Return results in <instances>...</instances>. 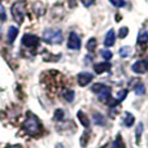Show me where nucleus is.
<instances>
[{
    "instance_id": "28",
    "label": "nucleus",
    "mask_w": 148,
    "mask_h": 148,
    "mask_svg": "<svg viewBox=\"0 0 148 148\" xmlns=\"http://www.w3.org/2000/svg\"><path fill=\"white\" fill-rule=\"evenodd\" d=\"M81 1L84 7H91V5L95 3V0H81Z\"/></svg>"
},
{
    "instance_id": "26",
    "label": "nucleus",
    "mask_w": 148,
    "mask_h": 148,
    "mask_svg": "<svg viewBox=\"0 0 148 148\" xmlns=\"http://www.w3.org/2000/svg\"><path fill=\"white\" fill-rule=\"evenodd\" d=\"M7 20V14H5V9L1 4H0V21H5Z\"/></svg>"
},
{
    "instance_id": "5",
    "label": "nucleus",
    "mask_w": 148,
    "mask_h": 148,
    "mask_svg": "<svg viewBox=\"0 0 148 148\" xmlns=\"http://www.w3.org/2000/svg\"><path fill=\"white\" fill-rule=\"evenodd\" d=\"M68 47L70 49H79L81 48V38L77 33H70L69 39H68Z\"/></svg>"
},
{
    "instance_id": "19",
    "label": "nucleus",
    "mask_w": 148,
    "mask_h": 148,
    "mask_svg": "<svg viewBox=\"0 0 148 148\" xmlns=\"http://www.w3.org/2000/svg\"><path fill=\"white\" fill-rule=\"evenodd\" d=\"M130 51H131L130 47H127V46H126V47H122V48L120 49V55H121L122 57H126L129 53H130Z\"/></svg>"
},
{
    "instance_id": "22",
    "label": "nucleus",
    "mask_w": 148,
    "mask_h": 148,
    "mask_svg": "<svg viewBox=\"0 0 148 148\" xmlns=\"http://www.w3.org/2000/svg\"><path fill=\"white\" fill-rule=\"evenodd\" d=\"M134 92H135L136 95H143L144 94V86L143 84H138V86L135 87V90H134Z\"/></svg>"
},
{
    "instance_id": "20",
    "label": "nucleus",
    "mask_w": 148,
    "mask_h": 148,
    "mask_svg": "<svg viewBox=\"0 0 148 148\" xmlns=\"http://www.w3.org/2000/svg\"><path fill=\"white\" fill-rule=\"evenodd\" d=\"M109 1L117 8H122L125 5V0H109Z\"/></svg>"
},
{
    "instance_id": "3",
    "label": "nucleus",
    "mask_w": 148,
    "mask_h": 148,
    "mask_svg": "<svg viewBox=\"0 0 148 148\" xmlns=\"http://www.w3.org/2000/svg\"><path fill=\"white\" fill-rule=\"evenodd\" d=\"M43 40L48 44H60L62 42V33L60 29H47L43 33Z\"/></svg>"
},
{
    "instance_id": "29",
    "label": "nucleus",
    "mask_w": 148,
    "mask_h": 148,
    "mask_svg": "<svg viewBox=\"0 0 148 148\" xmlns=\"http://www.w3.org/2000/svg\"><path fill=\"white\" fill-rule=\"evenodd\" d=\"M103 148H105V147H103Z\"/></svg>"
},
{
    "instance_id": "16",
    "label": "nucleus",
    "mask_w": 148,
    "mask_h": 148,
    "mask_svg": "<svg viewBox=\"0 0 148 148\" xmlns=\"http://www.w3.org/2000/svg\"><path fill=\"white\" fill-rule=\"evenodd\" d=\"M64 97L68 100V101H72L74 99V91L73 90H65L64 91Z\"/></svg>"
},
{
    "instance_id": "24",
    "label": "nucleus",
    "mask_w": 148,
    "mask_h": 148,
    "mask_svg": "<svg viewBox=\"0 0 148 148\" xmlns=\"http://www.w3.org/2000/svg\"><path fill=\"white\" fill-rule=\"evenodd\" d=\"M129 34V29L127 27H122L120 30V33H118V35H120V38H126Z\"/></svg>"
},
{
    "instance_id": "4",
    "label": "nucleus",
    "mask_w": 148,
    "mask_h": 148,
    "mask_svg": "<svg viewBox=\"0 0 148 148\" xmlns=\"http://www.w3.org/2000/svg\"><path fill=\"white\" fill-rule=\"evenodd\" d=\"M22 44L26 48H35L39 44V38L33 34H25L22 36Z\"/></svg>"
},
{
    "instance_id": "14",
    "label": "nucleus",
    "mask_w": 148,
    "mask_h": 148,
    "mask_svg": "<svg viewBox=\"0 0 148 148\" xmlns=\"http://www.w3.org/2000/svg\"><path fill=\"white\" fill-rule=\"evenodd\" d=\"M107 88H108V86L101 84V83H96V84H94V86L91 87V90L94 92H96V94H100L101 91H104V90H107Z\"/></svg>"
},
{
    "instance_id": "12",
    "label": "nucleus",
    "mask_w": 148,
    "mask_h": 148,
    "mask_svg": "<svg viewBox=\"0 0 148 148\" xmlns=\"http://www.w3.org/2000/svg\"><path fill=\"white\" fill-rule=\"evenodd\" d=\"M78 118L81 120V123L84 126V127H88V125H90V121H88V118H87V116L84 114L82 110H79L78 112Z\"/></svg>"
},
{
    "instance_id": "1",
    "label": "nucleus",
    "mask_w": 148,
    "mask_h": 148,
    "mask_svg": "<svg viewBox=\"0 0 148 148\" xmlns=\"http://www.w3.org/2000/svg\"><path fill=\"white\" fill-rule=\"evenodd\" d=\"M42 129L43 127H42L39 118L34 113L29 112L25 118V122H23V130L30 135H38V134L42 133Z\"/></svg>"
},
{
    "instance_id": "18",
    "label": "nucleus",
    "mask_w": 148,
    "mask_h": 148,
    "mask_svg": "<svg viewBox=\"0 0 148 148\" xmlns=\"http://www.w3.org/2000/svg\"><path fill=\"white\" fill-rule=\"evenodd\" d=\"M94 118H95V122L97 123V125H104V117L103 116H100V114H97V113H95L94 114Z\"/></svg>"
},
{
    "instance_id": "7",
    "label": "nucleus",
    "mask_w": 148,
    "mask_h": 148,
    "mask_svg": "<svg viewBox=\"0 0 148 148\" xmlns=\"http://www.w3.org/2000/svg\"><path fill=\"white\" fill-rule=\"evenodd\" d=\"M92 78H94V75L90 73H81L78 74V84L82 87L87 86V84L90 83V82L92 81Z\"/></svg>"
},
{
    "instance_id": "23",
    "label": "nucleus",
    "mask_w": 148,
    "mask_h": 148,
    "mask_svg": "<svg viewBox=\"0 0 148 148\" xmlns=\"http://www.w3.org/2000/svg\"><path fill=\"white\" fill-rule=\"evenodd\" d=\"M100 53H101V56L104 57V59H107V60L112 59V52H110V51H107V49H103V51L100 52Z\"/></svg>"
},
{
    "instance_id": "2",
    "label": "nucleus",
    "mask_w": 148,
    "mask_h": 148,
    "mask_svg": "<svg viewBox=\"0 0 148 148\" xmlns=\"http://www.w3.org/2000/svg\"><path fill=\"white\" fill-rule=\"evenodd\" d=\"M25 9H26V1L25 0H16L14 4L12 5V14L13 18L18 25L23 22L25 20Z\"/></svg>"
},
{
    "instance_id": "15",
    "label": "nucleus",
    "mask_w": 148,
    "mask_h": 148,
    "mask_svg": "<svg viewBox=\"0 0 148 148\" xmlns=\"http://www.w3.org/2000/svg\"><path fill=\"white\" fill-rule=\"evenodd\" d=\"M112 148H126L125 144H123V142H122V139H121V135H117L116 140L113 142V144H112Z\"/></svg>"
},
{
    "instance_id": "27",
    "label": "nucleus",
    "mask_w": 148,
    "mask_h": 148,
    "mask_svg": "<svg viewBox=\"0 0 148 148\" xmlns=\"http://www.w3.org/2000/svg\"><path fill=\"white\" fill-rule=\"evenodd\" d=\"M126 95H127V91H126V90H123V91H121L120 94H118V97H117V101L120 103V101H122L123 99H125L126 97Z\"/></svg>"
},
{
    "instance_id": "21",
    "label": "nucleus",
    "mask_w": 148,
    "mask_h": 148,
    "mask_svg": "<svg viewBox=\"0 0 148 148\" xmlns=\"http://www.w3.org/2000/svg\"><path fill=\"white\" fill-rule=\"evenodd\" d=\"M142 129H143V123H139L136 127V142L140 143V134H142Z\"/></svg>"
},
{
    "instance_id": "17",
    "label": "nucleus",
    "mask_w": 148,
    "mask_h": 148,
    "mask_svg": "<svg viewBox=\"0 0 148 148\" xmlns=\"http://www.w3.org/2000/svg\"><path fill=\"white\" fill-rule=\"evenodd\" d=\"M95 47H96V39L91 38L88 42H87V49H88V51H94Z\"/></svg>"
},
{
    "instance_id": "30",
    "label": "nucleus",
    "mask_w": 148,
    "mask_h": 148,
    "mask_svg": "<svg viewBox=\"0 0 148 148\" xmlns=\"http://www.w3.org/2000/svg\"><path fill=\"white\" fill-rule=\"evenodd\" d=\"M0 1H1V0H0Z\"/></svg>"
},
{
    "instance_id": "9",
    "label": "nucleus",
    "mask_w": 148,
    "mask_h": 148,
    "mask_svg": "<svg viewBox=\"0 0 148 148\" xmlns=\"http://www.w3.org/2000/svg\"><path fill=\"white\" fill-rule=\"evenodd\" d=\"M94 69H95V73H97V74L105 73V72H108V70L110 69V64H109L108 61H105V62H100V64H96V65H95Z\"/></svg>"
},
{
    "instance_id": "10",
    "label": "nucleus",
    "mask_w": 148,
    "mask_h": 148,
    "mask_svg": "<svg viewBox=\"0 0 148 148\" xmlns=\"http://www.w3.org/2000/svg\"><path fill=\"white\" fill-rule=\"evenodd\" d=\"M17 35H18V27H16V26H10L9 30H8V40H9L10 43H13Z\"/></svg>"
},
{
    "instance_id": "8",
    "label": "nucleus",
    "mask_w": 148,
    "mask_h": 148,
    "mask_svg": "<svg viewBox=\"0 0 148 148\" xmlns=\"http://www.w3.org/2000/svg\"><path fill=\"white\" fill-rule=\"evenodd\" d=\"M116 42V34L113 30H109L107 33V35H105V39H104V44L105 47H112L113 44H114Z\"/></svg>"
},
{
    "instance_id": "31",
    "label": "nucleus",
    "mask_w": 148,
    "mask_h": 148,
    "mask_svg": "<svg viewBox=\"0 0 148 148\" xmlns=\"http://www.w3.org/2000/svg\"><path fill=\"white\" fill-rule=\"evenodd\" d=\"M0 35H1V34H0Z\"/></svg>"
},
{
    "instance_id": "6",
    "label": "nucleus",
    "mask_w": 148,
    "mask_h": 148,
    "mask_svg": "<svg viewBox=\"0 0 148 148\" xmlns=\"http://www.w3.org/2000/svg\"><path fill=\"white\" fill-rule=\"evenodd\" d=\"M131 69H133L134 73H138V74L146 73L148 70V61L147 60H139V61H136L135 64L133 65Z\"/></svg>"
},
{
    "instance_id": "11",
    "label": "nucleus",
    "mask_w": 148,
    "mask_h": 148,
    "mask_svg": "<svg viewBox=\"0 0 148 148\" xmlns=\"http://www.w3.org/2000/svg\"><path fill=\"white\" fill-rule=\"evenodd\" d=\"M148 42V31L143 30L139 33V36H138V43L139 44H146Z\"/></svg>"
},
{
    "instance_id": "25",
    "label": "nucleus",
    "mask_w": 148,
    "mask_h": 148,
    "mask_svg": "<svg viewBox=\"0 0 148 148\" xmlns=\"http://www.w3.org/2000/svg\"><path fill=\"white\" fill-rule=\"evenodd\" d=\"M62 117H64V112H62L61 109H57L56 113H55V120H56V121L62 120Z\"/></svg>"
},
{
    "instance_id": "13",
    "label": "nucleus",
    "mask_w": 148,
    "mask_h": 148,
    "mask_svg": "<svg viewBox=\"0 0 148 148\" xmlns=\"http://www.w3.org/2000/svg\"><path fill=\"white\" fill-rule=\"evenodd\" d=\"M123 123H125V126L130 127V126L134 123V116L131 114V113H125V120H123Z\"/></svg>"
}]
</instances>
